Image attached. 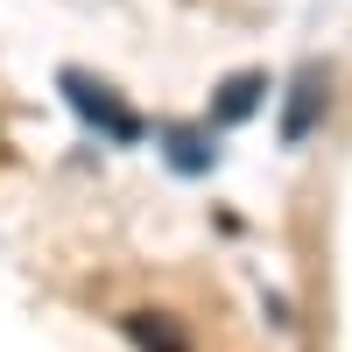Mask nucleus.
<instances>
[{"instance_id": "20e7f679", "label": "nucleus", "mask_w": 352, "mask_h": 352, "mask_svg": "<svg viewBox=\"0 0 352 352\" xmlns=\"http://www.w3.org/2000/svg\"><path fill=\"white\" fill-rule=\"evenodd\" d=\"M261 92H268V78H261V71H240V78H226V85H219V106H212V120H219V127H240L247 113L261 106Z\"/></svg>"}, {"instance_id": "39448f33", "label": "nucleus", "mask_w": 352, "mask_h": 352, "mask_svg": "<svg viewBox=\"0 0 352 352\" xmlns=\"http://www.w3.org/2000/svg\"><path fill=\"white\" fill-rule=\"evenodd\" d=\"M120 331H127L141 352H184V331H176L169 317H155V310H134V317H120Z\"/></svg>"}, {"instance_id": "f03ea898", "label": "nucleus", "mask_w": 352, "mask_h": 352, "mask_svg": "<svg viewBox=\"0 0 352 352\" xmlns=\"http://www.w3.org/2000/svg\"><path fill=\"white\" fill-rule=\"evenodd\" d=\"M324 106H331V85L324 71H296L289 78V106H282V148H303V141L317 134V120H324Z\"/></svg>"}, {"instance_id": "f257e3e1", "label": "nucleus", "mask_w": 352, "mask_h": 352, "mask_svg": "<svg viewBox=\"0 0 352 352\" xmlns=\"http://www.w3.org/2000/svg\"><path fill=\"white\" fill-rule=\"evenodd\" d=\"M56 85H64V99L85 113V120H92L106 141H120V148H134V141H141V120H134V113L120 106V99H113V85H99V78H85V71H64V78H56Z\"/></svg>"}, {"instance_id": "7ed1b4c3", "label": "nucleus", "mask_w": 352, "mask_h": 352, "mask_svg": "<svg viewBox=\"0 0 352 352\" xmlns=\"http://www.w3.org/2000/svg\"><path fill=\"white\" fill-rule=\"evenodd\" d=\"M162 141H169V169L176 176H204V169L219 162V148H212L204 127H162Z\"/></svg>"}]
</instances>
